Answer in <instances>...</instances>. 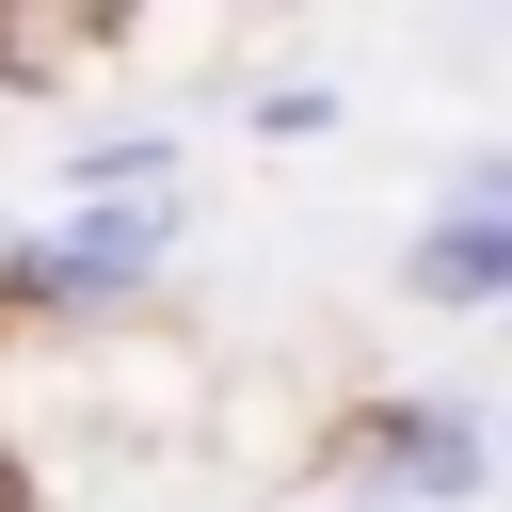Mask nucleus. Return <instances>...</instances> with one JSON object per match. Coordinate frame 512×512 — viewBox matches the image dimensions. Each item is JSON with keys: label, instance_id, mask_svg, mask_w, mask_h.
I'll list each match as a JSON object with an SVG mask.
<instances>
[{"label": "nucleus", "instance_id": "nucleus-1", "mask_svg": "<svg viewBox=\"0 0 512 512\" xmlns=\"http://www.w3.org/2000/svg\"><path fill=\"white\" fill-rule=\"evenodd\" d=\"M144 272H160V192L80 208V224H48V240H32V288H144Z\"/></svg>", "mask_w": 512, "mask_h": 512}, {"label": "nucleus", "instance_id": "nucleus-2", "mask_svg": "<svg viewBox=\"0 0 512 512\" xmlns=\"http://www.w3.org/2000/svg\"><path fill=\"white\" fill-rule=\"evenodd\" d=\"M400 496H480V416H448V400H416V416H384V448H368Z\"/></svg>", "mask_w": 512, "mask_h": 512}, {"label": "nucleus", "instance_id": "nucleus-3", "mask_svg": "<svg viewBox=\"0 0 512 512\" xmlns=\"http://www.w3.org/2000/svg\"><path fill=\"white\" fill-rule=\"evenodd\" d=\"M416 288H432V304H496V288H512V224H496V208H448V224L416 240Z\"/></svg>", "mask_w": 512, "mask_h": 512}, {"label": "nucleus", "instance_id": "nucleus-4", "mask_svg": "<svg viewBox=\"0 0 512 512\" xmlns=\"http://www.w3.org/2000/svg\"><path fill=\"white\" fill-rule=\"evenodd\" d=\"M0 512H16V464H0Z\"/></svg>", "mask_w": 512, "mask_h": 512}]
</instances>
